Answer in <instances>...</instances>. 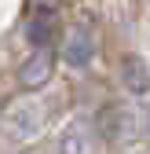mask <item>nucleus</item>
Segmentation results:
<instances>
[{"mask_svg": "<svg viewBox=\"0 0 150 154\" xmlns=\"http://www.w3.org/2000/svg\"><path fill=\"white\" fill-rule=\"evenodd\" d=\"M95 132L103 143H114V147H136V140L143 136V121L139 114L128 106V103H106L95 118Z\"/></svg>", "mask_w": 150, "mask_h": 154, "instance_id": "nucleus-2", "label": "nucleus"}, {"mask_svg": "<svg viewBox=\"0 0 150 154\" xmlns=\"http://www.w3.org/2000/svg\"><path fill=\"white\" fill-rule=\"evenodd\" d=\"M44 128H48V106L40 99H33V95L15 99L0 114V132H4L11 143H33Z\"/></svg>", "mask_w": 150, "mask_h": 154, "instance_id": "nucleus-1", "label": "nucleus"}, {"mask_svg": "<svg viewBox=\"0 0 150 154\" xmlns=\"http://www.w3.org/2000/svg\"><path fill=\"white\" fill-rule=\"evenodd\" d=\"M51 70H55L51 51H48V48H44V51H33L29 59L18 66V81H22V88L37 92V88H44V85L51 81Z\"/></svg>", "mask_w": 150, "mask_h": 154, "instance_id": "nucleus-5", "label": "nucleus"}, {"mask_svg": "<svg viewBox=\"0 0 150 154\" xmlns=\"http://www.w3.org/2000/svg\"><path fill=\"white\" fill-rule=\"evenodd\" d=\"M22 154H44V150H22Z\"/></svg>", "mask_w": 150, "mask_h": 154, "instance_id": "nucleus-9", "label": "nucleus"}, {"mask_svg": "<svg viewBox=\"0 0 150 154\" xmlns=\"http://www.w3.org/2000/svg\"><path fill=\"white\" fill-rule=\"evenodd\" d=\"M128 154H146V150H128Z\"/></svg>", "mask_w": 150, "mask_h": 154, "instance_id": "nucleus-10", "label": "nucleus"}, {"mask_svg": "<svg viewBox=\"0 0 150 154\" xmlns=\"http://www.w3.org/2000/svg\"><path fill=\"white\" fill-rule=\"evenodd\" d=\"M143 132L150 136V103H146V110H143Z\"/></svg>", "mask_w": 150, "mask_h": 154, "instance_id": "nucleus-8", "label": "nucleus"}, {"mask_svg": "<svg viewBox=\"0 0 150 154\" xmlns=\"http://www.w3.org/2000/svg\"><path fill=\"white\" fill-rule=\"evenodd\" d=\"M51 37H55V8L37 4V11L29 15V22H26V41L33 44V51H44L51 44Z\"/></svg>", "mask_w": 150, "mask_h": 154, "instance_id": "nucleus-6", "label": "nucleus"}, {"mask_svg": "<svg viewBox=\"0 0 150 154\" xmlns=\"http://www.w3.org/2000/svg\"><path fill=\"white\" fill-rule=\"evenodd\" d=\"M0 114H4V103H0Z\"/></svg>", "mask_w": 150, "mask_h": 154, "instance_id": "nucleus-11", "label": "nucleus"}, {"mask_svg": "<svg viewBox=\"0 0 150 154\" xmlns=\"http://www.w3.org/2000/svg\"><path fill=\"white\" fill-rule=\"evenodd\" d=\"M99 132L95 121L88 118H73L66 121V128L59 132V143H55V154H99Z\"/></svg>", "mask_w": 150, "mask_h": 154, "instance_id": "nucleus-3", "label": "nucleus"}, {"mask_svg": "<svg viewBox=\"0 0 150 154\" xmlns=\"http://www.w3.org/2000/svg\"><path fill=\"white\" fill-rule=\"evenodd\" d=\"M62 59H66L73 70H84V66H92V59H95V33H92L88 26H73V29L66 33Z\"/></svg>", "mask_w": 150, "mask_h": 154, "instance_id": "nucleus-4", "label": "nucleus"}, {"mask_svg": "<svg viewBox=\"0 0 150 154\" xmlns=\"http://www.w3.org/2000/svg\"><path fill=\"white\" fill-rule=\"evenodd\" d=\"M121 85L128 95H150V66L139 55H124L121 59Z\"/></svg>", "mask_w": 150, "mask_h": 154, "instance_id": "nucleus-7", "label": "nucleus"}]
</instances>
